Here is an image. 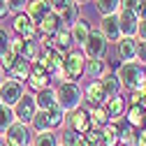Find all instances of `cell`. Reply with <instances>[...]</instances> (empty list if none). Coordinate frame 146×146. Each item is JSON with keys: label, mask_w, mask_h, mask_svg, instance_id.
<instances>
[{"label": "cell", "mask_w": 146, "mask_h": 146, "mask_svg": "<svg viewBox=\"0 0 146 146\" xmlns=\"http://www.w3.org/2000/svg\"><path fill=\"white\" fill-rule=\"evenodd\" d=\"M116 74L125 90H135V88L144 90L146 88V65L139 60H123L116 70Z\"/></svg>", "instance_id": "obj_1"}, {"label": "cell", "mask_w": 146, "mask_h": 146, "mask_svg": "<svg viewBox=\"0 0 146 146\" xmlns=\"http://www.w3.org/2000/svg\"><path fill=\"white\" fill-rule=\"evenodd\" d=\"M51 79L56 81H65V70H63V51H58L56 46H42L40 58L35 60Z\"/></svg>", "instance_id": "obj_2"}, {"label": "cell", "mask_w": 146, "mask_h": 146, "mask_svg": "<svg viewBox=\"0 0 146 146\" xmlns=\"http://www.w3.org/2000/svg\"><path fill=\"white\" fill-rule=\"evenodd\" d=\"M56 100L58 104L65 109V111H72V109L81 107L84 102V88L79 86V81H60L56 86Z\"/></svg>", "instance_id": "obj_3"}, {"label": "cell", "mask_w": 146, "mask_h": 146, "mask_svg": "<svg viewBox=\"0 0 146 146\" xmlns=\"http://www.w3.org/2000/svg\"><path fill=\"white\" fill-rule=\"evenodd\" d=\"M84 65H86V53L81 46L63 53V70H65L67 81H79V77L84 74Z\"/></svg>", "instance_id": "obj_4"}, {"label": "cell", "mask_w": 146, "mask_h": 146, "mask_svg": "<svg viewBox=\"0 0 146 146\" xmlns=\"http://www.w3.org/2000/svg\"><path fill=\"white\" fill-rule=\"evenodd\" d=\"M3 141H5V146H30V141H33L30 125L28 123H21V121H14L5 130Z\"/></svg>", "instance_id": "obj_5"}, {"label": "cell", "mask_w": 146, "mask_h": 146, "mask_svg": "<svg viewBox=\"0 0 146 146\" xmlns=\"http://www.w3.org/2000/svg\"><path fill=\"white\" fill-rule=\"evenodd\" d=\"M12 28H14V33L19 35V37H23V40H33V37L42 40V35H40V30H37V23H35V21L30 19V16H28L26 12L14 14Z\"/></svg>", "instance_id": "obj_6"}, {"label": "cell", "mask_w": 146, "mask_h": 146, "mask_svg": "<svg viewBox=\"0 0 146 146\" xmlns=\"http://www.w3.org/2000/svg\"><path fill=\"white\" fill-rule=\"evenodd\" d=\"M107 46L109 42L102 37V33L100 30H90L88 35V40L84 42V53H86V58H104L107 56Z\"/></svg>", "instance_id": "obj_7"}, {"label": "cell", "mask_w": 146, "mask_h": 146, "mask_svg": "<svg viewBox=\"0 0 146 146\" xmlns=\"http://www.w3.org/2000/svg\"><path fill=\"white\" fill-rule=\"evenodd\" d=\"M12 109H14L16 121H21V123H30V118L35 116V111H37L35 95H33V93H26V90H23V95L16 100V104H14Z\"/></svg>", "instance_id": "obj_8"}, {"label": "cell", "mask_w": 146, "mask_h": 146, "mask_svg": "<svg viewBox=\"0 0 146 146\" xmlns=\"http://www.w3.org/2000/svg\"><path fill=\"white\" fill-rule=\"evenodd\" d=\"M21 95H23V84L12 79V77H5V81L0 84V100H3V104L5 107H14Z\"/></svg>", "instance_id": "obj_9"}, {"label": "cell", "mask_w": 146, "mask_h": 146, "mask_svg": "<svg viewBox=\"0 0 146 146\" xmlns=\"http://www.w3.org/2000/svg\"><path fill=\"white\" fill-rule=\"evenodd\" d=\"M84 102L88 107H100V104L107 102V93H104L100 79H93V81H88L84 86Z\"/></svg>", "instance_id": "obj_10"}, {"label": "cell", "mask_w": 146, "mask_h": 146, "mask_svg": "<svg viewBox=\"0 0 146 146\" xmlns=\"http://www.w3.org/2000/svg\"><path fill=\"white\" fill-rule=\"evenodd\" d=\"M116 19H118V28H121V35H127V37H135V33H137V23H139V16H137V12L118 7V12H116Z\"/></svg>", "instance_id": "obj_11"}, {"label": "cell", "mask_w": 146, "mask_h": 146, "mask_svg": "<svg viewBox=\"0 0 146 146\" xmlns=\"http://www.w3.org/2000/svg\"><path fill=\"white\" fill-rule=\"evenodd\" d=\"M70 116L65 118L67 121V127H72L74 132H79V135H84L86 130H90V116H88V109H81V107H77V109H72V111H67Z\"/></svg>", "instance_id": "obj_12"}, {"label": "cell", "mask_w": 146, "mask_h": 146, "mask_svg": "<svg viewBox=\"0 0 146 146\" xmlns=\"http://www.w3.org/2000/svg\"><path fill=\"white\" fill-rule=\"evenodd\" d=\"M60 26H63V21H60V14H58L56 9H49L42 19L37 21V30H40L42 37H53V35L58 33Z\"/></svg>", "instance_id": "obj_13"}, {"label": "cell", "mask_w": 146, "mask_h": 146, "mask_svg": "<svg viewBox=\"0 0 146 146\" xmlns=\"http://www.w3.org/2000/svg\"><path fill=\"white\" fill-rule=\"evenodd\" d=\"M100 33H102V37L107 40V42H111V44H116L123 35H121V28H118V19H116V14H107V16H102V21H100V28H98Z\"/></svg>", "instance_id": "obj_14"}, {"label": "cell", "mask_w": 146, "mask_h": 146, "mask_svg": "<svg viewBox=\"0 0 146 146\" xmlns=\"http://www.w3.org/2000/svg\"><path fill=\"white\" fill-rule=\"evenodd\" d=\"M26 84H28V88H33L35 93H37V90H42V88L51 86V77L46 74V72H44V70H42L37 63H33V67H30V74H28Z\"/></svg>", "instance_id": "obj_15"}, {"label": "cell", "mask_w": 146, "mask_h": 146, "mask_svg": "<svg viewBox=\"0 0 146 146\" xmlns=\"http://www.w3.org/2000/svg\"><path fill=\"white\" fill-rule=\"evenodd\" d=\"M125 121L137 130H146V107L144 102L130 104V109H125Z\"/></svg>", "instance_id": "obj_16"}, {"label": "cell", "mask_w": 146, "mask_h": 146, "mask_svg": "<svg viewBox=\"0 0 146 146\" xmlns=\"http://www.w3.org/2000/svg\"><path fill=\"white\" fill-rule=\"evenodd\" d=\"M116 51H118V58L121 60H137V37H123L116 42Z\"/></svg>", "instance_id": "obj_17"}, {"label": "cell", "mask_w": 146, "mask_h": 146, "mask_svg": "<svg viewBox=\"0 0 146 146\" xmlns=\"http://www.w3.org/2000/svg\"><path fill=\"white\" fill-rule=\"evenodd\" d=\"M30 67H33V63H30L28 58L16 56L14 65H12V67H9V72H7V77H12V79H16V81L26 84V79H28V74H30Z\"/></svg>", "instance_id": "obj_18"}, {"label": "cell", "mask_w": 146, "mask_h": 146, "mask_svg": "<svg viewBox=\"0 0 146 146\" xmlns=\"http://www.w3.org/2000/svg\"><path fill=\"white\" fill-rule=\"evenodd\" d=\"M90 23H88V19H77V23H72L70 26V33H72V42H74L77 46H84V42L88 40V35H90Z\"/></svg>", "instance_id": "obj_19"}, {"label": "cell", "mask_w": 146, "mask_h": 146, "mask_svg": "<svg viewBox=\"0 0 146 146\" xmlns=\"http://www.w3.org/2000/svg\"><path fill=\"white\" fill-rule=\"evenodd\" d=\"M100 84H102V88H104L107 98H111V95H118L121 90H123V84H121V79H118V74H116L114 70H107L104 74L100 77Z\"/></svg>", "instance_id": "obj_20"}, {"label": "cell", "mask_w": 146, "mask_h": 146, "mask_svg": "<svg viewBox=\"0 0 146 146\" xmlns=\"http://www.w3.org/2000/svg\"><path fill=\"white\" fill-rule=\"evenodd\" d=\"M104 109H107V114H109V121H114V118H121L125 116V98L118 93V95H111V98H107L104 102Z\"/></svg>", "instance_id": "obj_21"}, {"label": "cell", "mask_w": 146, "mask_h": 146, "mask_svg": "<svg viewBox=\"0 0 146 146\" xmlns=\"http://www.w3.org/2000/svg\"><path fill=\"white\" fill-rule=\"evenodd\" d=\"M107 60L104 58H86V65H84V74L90 77V79H100L104 72H107Z\"/></svg>", "instance_id": "obj_22"}, {"label": "cell", "mask_w": 146, "mask_h": 146, "mask_svg": "<svg viewBox=\"0 0 146 146\" xmlns=\"http://www.w3.org/2000/svg\"><path fill=\"white\" fill-rule=\"evenodd\" d=\"M58 100H56V88L53 86H46V88H42V90L35 93V104H37V109H49Z\"/></svg>", "instance_id": "obj_23"}, {"label": "cell", "mask_w": 146, "mask_h": 146, "mask_svg": "<svg viewBox=\"0 0 146 146\" xmlns=\"http://www.w3.org/2000/svg\"><path fill=\"white\" fill-rule=\"evenodd\" d=\"M100 146H121L118 141V130L114 123H107L100 127Z\"/></svg>", "instance_id": "obj_24"}, {"label": "cell", "mask_w": 146, "mask_h": 146, "mask_svg": "<svg viewBox=\"0 0 146 146\" xmlns=\"http://www.w3.org/2000/svg\"><path fill=\"white\" fill-rule=\"evenodd\" d=\"M44 111H46V116H49V125H51V130H58V127H63L65 125V109L56 102V104H53V107H49V109H44Z\"/></svg>", "instance_id": "obj_25"}, {"label": "cell", "mask_w": 146, "mask_h": 146, "mask_svg": "<svg viewBox=\"0 0 146 146\" xmlns=\"http://www.w3.org/2000/svg\"><path fill=\"white\" fill-rule=\"evenodd\" d=\"M72 44H74V42H72V33H70V28H67V26H60L58 33L53 35V46L65 53V51L72 49Z\"/></svg>", "instance_id": "obj_26"}, {"label": "cell", "mask_w": 146, "mask_h": 146, "mask_svg": "<svg viewBox=\"0 0 146 146\" xmlns=\"http://www.w3.org/2000/svg\"><path fill=\"white\" fill-rule=\"evenodd\" d=\"M79 3H74V0H72L70 5H65L63 9H58V14H60V21H63V26H72V23H77V19H79Z\"/></svg>", "instance_id": "obj_27"}, {"label": "cell", "mask_w": 146, "mask_h": 146, "mask_svg": "<svg viewBox=\"0 0 146 146\" xmlns=\"http://www.w3.org/2000/svg\"><path fill=\"white\" fill-rule=\"evenodd\" d=\"M30 130H33V135H37V132H44V130H51V125H49V116H46V111L44 109H37L35 111V116L30 118Z\"/></svg>", "instance_id": "obj_28"}, {"label": "cell", "mask_w": 146, "mask_h": 146, "mask_svg": "<svg viewBox=\"0 0 146 146\" xmlns=\"http://www.w3.org/2000/svg\"><path fill=\"white\" fill-rule=\"evenodd\" d=\"M30 146H60V139L53 130H44V132H37L33 137Z\"/></svg>", "instance_id": "obj_29"}, {"label": "cell", "mask_w": 146, "mask_h": 146, "mask_svg": "<svg viewBox=\"0 0 146 146\" xmlns=\"http://www.w3.org/2000/svg\"><path fill=\"white\" fill-rule=\"evenodd\" d=\"M40 51H42V40L33 37V40H26L23 42V53H21V56L28 58L30 63H35V60L40 58Z\"/></svg>", "instance_id": "obj_30"}, {"label": "cell", "mask_w": 146, "mask_h": 146, "mask_svg": "<svg viewBox=\"0 0 146 146\" xmlns=\"http://www.w3.org/2000/svg\"><path fill=\"white\" fill-rule=\"evenodd\" d=\"M88 116H90V125H93V127H102V125L109 123V114H107L104 104H100V107H88Z\"/></svg>", "instance_id": "obj_31"}, {"label": "cell", "mask_w": 146, "mask_h": 146, "mask_svg": "<svg viewBox=\"0 0 146 146\" xmlns=\"http://www.w3.org/2000/svg\"><path fill=\"white\" fill-rule=\"evenodd\" d=\"M46 12H49V7H46V5H42V0H28V5H26V14L30 16L35 23H37Z\"/></svg>", "instance_id": "obj_32"}, {"label": "cell", "mask_w": 146, "mask_h": 146, "mask_svg": "<svg viewBox=\"0 0 146 146\" xmlns=\"http://www.w3.org/2000/svg\"><path fill=\"white\" fill-rule=\"evenodd\" d=\"M14 121H16V116H14V109L3 104V107H0V137L5 135V130H7V127H9Z\"/></svg>", "instance_id": "obj_33"}, {"label": "cell", "mask_w": 146, "mask_h": 146, "mask_svg": "<svg viewBox=\"0 0 146 146\" xmlns=\"http://www.w3.org/2000/svg\"><path fill=\"white\" fill-rule=\"evenodd\" d=\"M95 7H98V12H100V16L116 14L118 7H121V0H95Z\"/></svg>", "instance_id": "obj_34"}, {"label": "cell", "mask_w": 146, "mask_h": 146, "mask_svg": "<svg viewBox=\"0 0 146 146\" xmlns=\"http://www.w3.org/2000/svg\"><path fill=\"white\" fill-rule=\"evenodd\" d=\"M77 141H79V132H74L72 127L60 132V146H77Z\"/></svg>", "instance_id": "obj_35"}, {"label": "cell", "mask_w": 146, "mask_h": 146, "mask_svg": "<svg viewBox=\"0 0 146 146\" xmlns=\"http://www.w3.org/2000/svg\"><path fill=\"white\" fill-rule=\"evenodd\" d=\"M14 60H16V56H14V53L7 49L5 53H3V56H0V67H3L5 70V74H7V72H9V67L14 65Z\"/></svg>", "instance_id": "obj_36"}, {"label": "cell", "mask_w": 146, "mask_h": 146, "mask_svg": "<svg viewBox=\"0 0 146 146\" xmlns=\"http://www.w3.org/2000/svg\"><path fill=\"white\" fill-rule=\"evenodd\" d=\"M23 37H19V35H16V37H12L9 40V51L14 53V56H21V53H23Z\"/></svg>", "instance_id": "obj_37"}, {"label": "cell", "mask_w": 146, "mask_h": 146, "mask_svg": "<svg viewBox=\"0 0 146 146\" xmlns=\"http://www.w3.org/2000/svg\"><path fill=\"white\" fill-rule=\"evenodd\" d=\"M26 5H28V0H7V7H9V12H14V14L26 12Z\"/></svg>", "instance_id": "obj_38"}, {"label": "cell", "mask_w": 146, "mask_h": 146, "mask_svg": "<svg viewBox=\"0 0 146 146\" xmlns=\"http://www.w3.org/2000/svg\"><path fill=\"white\" fill-rule=\"evenodd\" d=\"M9 40H12V35H9L5 28H0V56L9 49Z\"/></svg>", "instance_id": "obj_39"}, {"label": "cell", "mask_w": 146, "mask_h": 146, "mask_svg": "<svg viewBox=\"0 0 146 146\" xmlns=\"http://www.w3.org/2000/svg\"><path fill=\"white\" fill-rule=\"evenodd\" d=\"M135 37H137L139 42H146V19H139V23H137V33H135Z\"/></svg>", "instance_id": "obj_40"}, {"label": "cell", "mask_w": 146, "mask_h": 146, "mask_svg": "<svg viewBox=\"0 0 146 146\" xmlns=\"http://www.w3.org/2000/svg\"><path fill=\"white\" fill-rule=\"evenodd\" d=\"M137 60L146 65V42H139V40H137Z\"/></svg>", "instance_id": "obj_41"}, {"label": "cell", "mask_w": 146, "mask_h": 146, "mask_svg": "<svg viewBox=\"0 0 146 146\" xmlns=\"http://www.w3.org/2000/svg\"><path fill=\"white\" fill-rule=\"evenodd\" d=\"M139 102H144V90H139V88L130 90V104H139Z\"/></svg>", "instance_id": "obj_42"}, {"label": "cell", "mask_w": 146, "mask_h": 146, "mask_svg": "<svg viewBox=\"0 0 146 146\" xmlns=\"http://www.w3.org/2000/svg\"><path fill=\"white\" fill-rule=\"evenodd\" d=\"M139 3H141V0H121V7H123V9H132V12H137Z\"/></svg>", "instance_id": "obj_43"}, {"label": "cell", "mask_w": 146, "mask_h": 146, "mask_svg": "<svg viewBox=\"0 0 146 146\" xmlns=\"http://www.w3.org/2000/svg\"><path fill=\"white\" fill-rule=\"evenodd\" d=\"M77 146H100L98 141H93L88 135H79V141H77Z\"/></svg>", "instance_id": "obj_44"}, {"label": "cell", "mask_w": 146, "mask_h": 146, "mask_svg": "<svg viewBox=\"0 0 146 146\" xmlns=\"http://www.w3.org/2000/svg\"><path fill=\"white\" fill-rule=\"evenodd\" d=\"M132 146H146V130H139L137 137H135V144Z\"/></svg>", "instance_id": "obj_45"}, {"label": "cell", "mask_w": 146, "mask_h": 146, "mask_svg": "<svg viewBox=\"0 0 146 146\" xmlns=\"http://www.w3.org/2000/svg\"><path fill=\"white\" fill-rule=\"evenodd\" d=\"M9 14V7H7V0H0V19H5Z\"/></svg>", "instance_id": "obj_46"}, {"label": "cell", "mask_w": 146, "mask_h": 146, "mask_svg": "<svg viewBox=\"0 0 146 146\" xmlns=\"http://www.w3.org/2000/svg\"><path fill=\"white\" fill-rule=\"evenodd\" d=\"M137 16L139 19H146V0H141L139 7H137Z\"/></svg>", "instance_id": "obj_47"}, {"label": "cell", "mask_w": 146, "mask_h": 146, "mask_svg": "<svg viewBox=\"0 0 146 146\" xmlns=\"http://www.w3.org/2000/svg\"><path fill=\"white\" fill-rule=\"evenodd\" d=\"M70 3H72V0H56V12H58V9H63V7H65V5H70Z\"/></svg>", "instance_id": "obj_48"}, {"label": "cell", "mask_w": 146, "mask_h": 146, "mask_svg": "<svg viewBox=\"0 0 146 146\" xmlns=\"http://www.w3.org/2000/svg\"><path fill=\"white\" fill-rule=\"evenodd\" d=\"M42 5H46L49 9H56V0H42Z\"/></svg>", "instance_id": "obj_49"}, {"label": "cell", "mask_w": 146, "mask_h": 146, "mask_svg": "<svg viewBox=\"0 0 146 146\" xmlns=\"http://www.w3.org/2000/svg\"><path fill=\"white\" fill-rule=\"evenodd\" d=\"M3 81H5V70L0 67V84H3Z\"/></svg>", "instance_id": "obj_50"}, {"label": "cell", "mask_w": 146, "mask_h": 146, "mask_svg": "<svg viewBox=\"0 0 146 146\" xmlns=\"http://www.w3.org/2000/svg\"><path fill=\"white\" fill-rule=\"evenodd\" d=\"M74 3H79V5H86V3H88V0H74Z\"/></svg>", "instance_id": "obj_51"}, {"label": "cell", "mask_w": 146, "mask_h": 146, "mask_svg": "<svg viewBox=\"0 0 146 146\" xmlns=\"http://www.w3.org/2000/svg\"><path fill=\"white\" fill-rule=\"evenodd\" d=\"M0 146H5V141H3V137H0Z\"/></svg>", "instance_id": "obj_52"}, {"label": "cell", "mask_w": 146, "mask_h": 146, "mask_svg": "<svg viewBox=\"0 0 146 146\" xmlns=\"http://www.w3.org/2000/svg\"><path fill=\"white\" fill-rule=\"evenodd\" d=\"M0 107H3V100H0Z\"/></svg>", "instance_id": "obj_53"}]
</instances>
